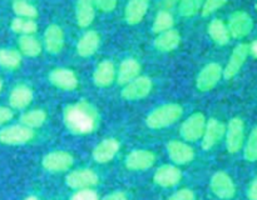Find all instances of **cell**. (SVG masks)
<instances>
[{"mask_svg": "<svg viewBox=\"0 0 257 200\" xmlns=\"http://www.w3.org/2000/svg\"><path fill=\"white\" fill-rule=\"evenodd\" d=\"M183 114V109L178 104H166L148 114L146 124L150 129H165L175 124Z\"/></svg>", "mask_w": 257, "mask_h": 200, "instance_id": "cell-2", "label": "cell"}, {"mask_svg": "<svg viewBox=\"0 0 257 200\" xmlns=\"http://www.w3.org/2000/svg\"><path fill=\"white\" fill-rule=\"evenodd\" d=\"M70 200H99V198L93 189H82L77 190L72 195Z\"/></svg>", "mask_w": 257, "mask_h": 200, "instance_id": "cell-37", "label": "cell"}, {"mask_svg": "<svg viewBox=\"0 0 257 200\" xmlns=\"http://www.w3.org/2000/svg\"><path fill=\"white\" fill-rule=\"evenodd\" d=\"M248 54H250V49H248V44H238L235 49L231 52L230 60H228L227 65L223 69V78L225 79H232L233 76L238 74L241 68L245 64L246 59H247Z\"/></svg>", "mask_w": 257, "mask_h": 200, "instance_id": "cell-12", "label": "cell"}, {"mask_svg": "<svg viewBox=\"0 0 257 200\" xmlns=\"http://www.w3.org/2000/svg\"><path fill=\"white\" fill-rule=\"evenodd\" d=\"M208 35L217 45H226L230 42V32L227 25L221 19H213L208 25Z\"/></svg>", "mask_w": 257, "mask_h": 200, "instance_id": "cell-27", "label": "cell"}, {"mask_svg": "<svg viewBox=\"0 0 257 200\" xmlns=\"http://www.w3.org/2000/svg\"><path fill=\"white\" fill-rule=\"evenodd\" d=\"M248 49H250V54H252V56L257 59V40L251 42V45H248Z\"/></svg>", "mask_w": 257, "mask_h": 200, "instance_id": "cell-43", "label": "cell"}, {"mask_svg": "<svg viewBox=\"0 0 257 200\" xmlns=\"http://www.w3.org/2000/svg\"><path fill=\"white\" fill-rule=\"evenodd\" d=\"M63 122L65 128L73 134H90L98 128L99 114L90 102L80 100L65 106Z\"/></svg>", "mask_w": 257, "mask_h": 200, "instance_id": "cell-1", "label": "cell"}, {"mask_svg": "<svg viewBox=\"0 0 257 200\" xmlns=\"http://www.w3.org/2000/svg\"><path fill=\"white\" fill-rule=\"evenodd\" d=\"M64 46V32L57 24H52L44 32V48L49 54H59Z\"/></svg>", "mask_w": 257, "mask_h": 200, "instance_id": "cell-19", "label": "cell"}, {"mask_svg": "<svg viewBox=\"0 0 257 200\" xmlns=\"http://www.w3.org/2000/svg\"><path fill=\"white\" fill-rule=\"evenodd\" d=\"M156 162L155 152L150 150H133L125 158V168L133 172L147 170L153 166Z\"/></svg>", "mask_w": 257, "mask_h": 200, "instance_id": "cell-13", "label": "cell"}, {"mask_svg": "<svg viewBox=\"0 0 257 200\" xmlns=\"http://www.w3.org/2000/svg\"><path fill=\"white\" fill-rule=\"evenodd\" d=\"M2 88H3V82H2V80H0V92H2Z\"/></svg>", "mask_w": 257, "mask_h": 200, "instance_id": "cell-46", "label": "cell"}, {"mask_svg": "<svg viewBox=\"0 0 257 200\" xmlns=\"http://www.w3.org/2000/svg\"><path fill=\"white\" fill-rule=\"evenodd\" d=\"M178 2H180V0H163V2H165L166 6H168V8L175 6Z\"/></svg>", "mask_w": 257, "mask_h": 200, "instance_id": "cell-44", "label": "cell"}, {"mask_svg": "<svg viewBox=\"0 0 257 200\" xmlns=\"http://www.w3.org/2000/svg\"><path fill=\"white\" fill-rule=\"evenodd\" d=\"M253 28V20L246 12L238 10L231 14L228 19V32L235 39H242L247 36Z\"/></svg>", "mask_w": 257, "mask_h": 200, "instance_id": "cell-6", "label": "cell"}, {"mask_svg": "<svg viewBox=\"0 0 257 200\" xmlns=\"http://www.w3.org/2000/svg\"><path fill=\"white\" fill-rule=\"evenodd\" d=\"M206 118L202 112H195L186 122L181 125V136L186 142H197L198 139H202L203 132L206 128Z\"/></svg>", "mask_w": 257, "mask_h": 200, "instance_id": "cell-4", "label": "cell"}, {"mask_svg": "<svg viewBox=\"0 0 257 200\" xmlns=\"http://www.w3.org/2000/svg\"><path fill=\"white\" fill-rule=\"evenodd\" d=\"M13 118V112L9 109V108L0 106V125L5 124L9 120H12Z\"/></svg>", "mask_w": 257, "mask_h": 200, "instance_id": "cell-40", "label": "cell"}, {"mask_svg": "<svg viewBox=\"0 0 257 200\" xmlns=\"http://www.w3.org/2000/svg\"><path fill=\"white\" fill-rule=\"evenodd\" d=\"M245 139V125L240 118H233L230 120L226 132V148L228 152L236 154L243 146Z\"/></svg>", "mask_w": 257, "mask_h": 200, "instance_id": "cell-9", "label": "cell"}, {"mask_svg": "<svg viewBox=\"0 0 257 200\" xmlns=\"http://www.w3.org/2000/svg\"><path fill=\"white\" fill-rule=\"evenodd\" d=\"M95 16L94 0H78L75 8V19L80 28H88Z\"/></svg>", "mask_w": 257, "mask_h": 200, "instance_id": "cell-25", "label": "cell"}, {"mask_svg": "<svg viewBox=\"0 0 257 200\" xmlns=\"http://www.w3.org/2000/svg\"><path fill=\"white\" fill-rule=\"evenodd\" d=\"M148 6H150L148 0H130L124 9V19L127 24H140L147 14Z\"/></svg>", "mask_w": 257, "mask_h": 200, "instance_id": "cell-20", "label": "cell"}, {"mask_svg": "<svg viewBox=\"0 0 257 200\" xmlns=\"http://www.w3.org/2000/svg\"><path fill=\"white\" fill-rule=\"evenodd\" d=\"M243 156L247 162H256L257 160V126L251 132L247 142L243 150Z\"/></svg>", "mask_w": 257, "mask_h": 200, "instance_id": "cell-35", "label": "cell"}, {"mask_svg": "<svg viewBox=\"0 0 257 200\" xmlns=\"http://www.w3.org/2000/svg\"><path fill=\"white\" fill-rule=\"evenodd\" d=\"M73 164H74L73 155L68 152H63V150L48 152L42 160L43 168L52 172H67Z\"/></svg>", "mask_w": 257, "mask_h": 200, "instance_id": "cell-7", "label": "cell"}, {"mask_svg": "<svg viewBox=\"0 0 257 200\" xmlns=\"http://www.w3.org/2000/svg\"><path fill=\"white\" fill-rule=\"evenodd\" d=\"M120 144L114 138H108V139L102 140L93 150V159L99 164H105V162L113 160V158L119 152Z\"/></svg>", "mask_w": 257, "mask_h": 200, "instance_id": "cell-18", "label": "cell"}, {"mask_svg": "<svg viewBox=\"0 0 257 200\" xmlns=\"http://www.w3.org/2000/svg\"><path fill=\"white\" fill-rule=\"evenodd\" d=\"M34 138V130L24 125H12L0 130V142L8 145H22Z\"/></svg>", "mask_w": 257, "mask_h": 200, "instance_id": "cell-8", "label": "cell"}, {"mask_svg": "<svg viewBox=\"0 0 257 200\" xmlns=\"http://www.w3.org/2000/svg\"><path fill=\"white\" fill-rule=\"evenodd\" d=\"M33 90L29 86L18 85L10 92L9 104L14 109H25L33 102Z\"/></svg>", "mask_w": 257, "mask_h": 200, "instance_id": "cell-26", "label": "cell"}, {"mask_svg": "<svg viewBox=\"0 0 257 200\" xmlns=\"http://www.w3.org/2000/svg\"><path fill=\"white\" fill-rule=\"evenodd\" d=\"M175 24V20L173 16L171 15V12L162 10V12H158L155 18V22L152 25V32L155 34H161V32H165L167 30H171Z\"/></svg>", "mask_w": 257, "mask_h": 200, "instance_id": "cell-31", "label": "cell"}, {"mask_svg": "<svg viewBox=\"0 0 257 200\" xmlns=\"http://www.w3.org/2000/svg\"><path fill=\"white\" fill-rule=\"evenodd\" d=\"M100 45V36L94 30L84 32L77 44V52L82 58H89L94 54Z\"/></svg>", "mask_w": 257, "mask_h": 200, "instance_id": "cell-22", "label": "cell"}, {"mask_svg": "<svg viewBox=\"0 0 257 200\" xmlns=\"http://www.w3.org/2000/svg\"><path fill=\"white\" fill-rule=\"evenodd\" d=\"M13 10L18 18H23V19L34 20L38 16L37 8L25 0H17L13 2Z\"/></svg>", "mask_w": 257, "mask_h": 200, "instance_id": "cell-33", "label": "cell"}, {"mask_svg": "<svg viewBox=\"0 0 257 200\" xmlns=\"http://www.w3.org/2000/svg\"><path fill=\"white\" fill-rule=\"evenodd\" d=\"M22 64V55L14 49H0V66L5 69H17Z\"/></svg>", "mask_w": 257, "mask_h": 200, "instance_id": "cell-30", "label": "cell"}, {"mask_svg": "<svg viewBox=\"0 0 257 200\" xmlns=\"http://www.w3.org/2000/svg\"><path fill=\"white\" fill-rule=\"evenodd\" d=\"M47 120V114L44 110H30V112H24L20 116V122L24 126L30 128V129H35V128H40Z\"/></svg>", "mask_w": 257, "mask_h": 200, "instance_id": "cell-29", "label": "cell"}, {"mask_svg": "<svg viewBox=\"0 0 257 200\" xmlns=\"http://www.w3.org/2000/svg\"><path fill=\"white\" fill-rule=\"evenodd\" d=\"M153 44H155L156 49L161 52H173L181 44V34L176 29L167 30V32L158 34Z\"/></svg>", "mask_w": 257, "mask_h": 200, "instance_id": "cell-23", "label": "cell"}, {"mask_svg": "<svg viewBox=\"0 0 257 200\" xmlns=\"http://www.w3.org/2000/svg\"><path fill=\"white\" fill-rule=\"evenodd\" d=\"M12 30L17 34L22 35H33L38 29V25L34 20L32 19H23V18H15L13 19L12 25H10Z\"/></svg>", "mask_w": 257, "mask_h": 200, "instance_id": "cell-32", "label": "cell"}, {"mask_svg": "<svg viewBox=\"0 0 257 200\" xmlns=\"http://www.w3.org/2000/svg\"><path fill=\"white\" fill-rule=\"evenodd\" d=\"M168 200H196L195 192L191 189H180L178 192H173Z\"/></svg>", "mask_w": 257, "mask_h": 200, "instance_id": "cell-38", "label": "cell"}, {"mask_svg": "<svg viewBox=\"0 0 257 200\" xmlns=\"http://www.w3.org/2000/svg\"><path fill=\"white\" fill-rule=\"evenodd\" d=\"M102 200H128L127 195L124 192H113L110 194H108L107 196L103 198Z\"/></svg>", "mask_w": 257, "mask_h": 200, "instance_id": "cell-42", "label": "cell"}, {"mask_svg": "<svg viewBox=\"0 0 257 200\" xmlns=\"http://www.w3.org/2000/svg\"><path fill=\"white\" fill-rule=\"evenodd\" d=\"M19 49L25 56L35 58L42 52V44L33 35H22L19 38Z\"/></svg>", "mask_w": 257, "mask_h": 200, "instance_id": "cell-28", "label": "cell"}, {"mask_svg": "<svg viewBox=\"0 0 257 200\" xmlns=\"http://www.w3.org/2000/svg\"><path fill=\"white\" fill-rule=\"evenodd\" d=\"M223 75V69L217 62H210L206 65L196 79V86L200 92H210L212 90Z\"/></svg>", "mask_w": 257, "mask_h": 200, "instance_id": "cell-5", "label": "cell"}, {"mask_svg": "<svg viewBox=\"0 0 257 200\" xmlns=\"http://www.w3.org/2000/svg\"><path fill=\"white\" fill-rule=\"evenodd\" d=\"M205 0H180L178 12L183 18H192L202 9Z\"/></svg>", "mask_w": 257, "mask_h": 200, "instance_id": "cell-34", "label": "cell"}, {"mask_svg": "<svg viewBox=\"0 0 257 200\" xmlns=\"http://www.w3.org/2000/svg\"><path fill=\"white\" fill-rule=\"evenodd\" d=\"M211 190L218 199H232L236 194V185L232 178L225 172H217L212 175L210 182Z\"/></svg>", "mask_w": 257, "mask_h": 200, "instance_id": "cell-3", "label": "cell"}, {"mask_svg": "<svg viewBox=\"0 0 257 200\" xmlns=\"http://www.w3.org/2000/svg\"><path fill=\"white\" fill-rule=\"evenodd\" d=\"M94 5L103 12H110L117 6V0H94Z\"/></svg>", "mask_w": 257, "mask_h": 200, "instance_id": "cell-39", "label": "cell"}, {"mask_svg": "<svg viewBox=\"0 0 257 200\" xmlns=\"http://www.w3.org/2000/svg\"><path fill=\"white\" fill-rule=\"evenodd\" d=\"M247 198L250 200H257V176L251 182L247 190Z\"/></svg>", "mask_w": 257, "mask_h": 200, "instance_id": "cell-41", "label": "cell"}, {"mask_svg": "<svg viewBox=\"0 0 257 200\" xmlns=\"http://www.w3.org/2000/svg\"><path fill=\"white\" fill-rule=\"evenodd\" d=\"M14 2H17V0H14Z\"/></svg>", "mask_w": 257, "mask_h": 200, "instance_id": "cell-47", "label": "cell"}, {"mask_svg": "<svg viewBox=\"0 0 257 200\" xmlns=\"http://www.w3.org/2000/svg\"><path fill=\"white\" fill-rule=\"evenodd\" d=\"M182 179V172L175 165H162L156 170L153 182L161 188H172Z\"/></svg>", "mask_w": 257, "mask_h": 200, "instance_id": "cell-16", "label": "cell"}, {"mask_svg": "<svg viewBox=\"0 0 257 200\" xmlns=\"http://www.w3.org/2000/svg\"><path fill=\"white\" fill-rule=\"evenodd\" d=\"M226 132V126L223 122H218L217 119H210L206 122L205 132L202 135V149L210 150L220 142Z\"/></svg>", "mask_w": 257, "mask_h": 200, "instance_id": "cell-15", "label": "cell"}, {"mask_svg": "<svg viewBox=\"0 0 257 200\" xmlns=\"http://www.w3.org/2000/svg\"><path fill=\"white\" fill-rule=\"evenodd\" d=\"M115 79V66L110 60H103L98 64L93 72V82L97 86L107 88L114 82Z\"/></svg>", "mask_w": 257, "mask_h": 200, "instance_id": "cell-21", "label": "cell"}, {"mask_svg": "<svg viewBox=\"0 0 257 200\" xmlns=\"http://www.w3.org/2000/svg\"><path fill=\"white\" fill-rule=\"evenodd\" d=\"M226 2H227V0H205L202 5V9H201V14L205 18L210 16L211 14H213L218 9L225 6Z\"/></svg>", "mask_w": 257, "mask_h": 200, "instance_id": "cell-36", "label": "cell"}, {"mask_svg": "<svg viewBox=\"0 0 257 200\" xmlns=\"http://www.w3.org/2000/svg\"><path fill=\"white\" fill-rule=\"evenodd\" d=\"M49 82L58 89L73 92L78 86V78L75 72L65 68H57L49 74Z\"/></svg>", "mask_w": 257, "mask_h": 200, "instance_id": "cell-14", "label": "cell"}, {"mask_svg": "<svg viewBox=\"0 0 257 200\" xmlns=\"http://www.w3.org/2000/svg\"><path fill=\"white\" fill-rule=\"evenodd\" d=\"M99 178L92 169H78L69 172L65 178V184L74 190L90 189L98 184Z\"/></svg>", "mask_w": 257, "mask_h": 200, "instance_id": "cell-10", "label": "cell"}, {"mask_svg": "<svg viewBox=\"0 0 257 200\" xmlns=\"http://www.w3.org/2000/svg\"><path fill=\"white\" fill-rule=\"evenodd\" d=\"M141 72V64L133 58H128V59L123 60L118 69V76L117 82L119 85H127L136 78L140 76Z\"/></svg>", "mask_w": 257, "mask_h": 200, "instance_id": "cell-24", "label": "cell"}, {"mask_svg": "<svg viewBox=\"0 0 257 200\" xmlns=\"http://www.w3.org/2000/svg\"><path fill=\"white\" fill-rule=\"evenodd\" d=\"M167 152L170 159L177 165L188 164L195 159V150L192 149V146L178 140H172L168 142Z\"/></svg>", "mask_w": 257, "mask_h": 200, "instance_id": "cell-17", "label": "cell"}, {"mask_svg": "<svg viewBox=\"0 0 257 200\" xmlns=\"http://www.w3.org/2000/svg\"><path fill=\"white\" fill-rule=\"evenodd\" d=\"M152 80L148 76H138L123 88L122 95L123 99L125 100H141L148 96L152 90Z\"/></svg>", "mask_w": 257, "mask_h": 200, "instance_id": "cell-11", "label": "cell"}, {"mask_svg": "<svg viewBox=\"0 0 257 200\" xmlns=\"http://www.w3.org/2000/svg\"><path fill=\"white\" fill-rule=\"evenodd\" d=\"M24 200H39V199H38L37 196H34V195H30V196H28L27 199H24Z\"/></svg>", "mask_w": 257, "mask_h": 200, "instance_id": "cell-45", "label": "cell"}]
</instances>
